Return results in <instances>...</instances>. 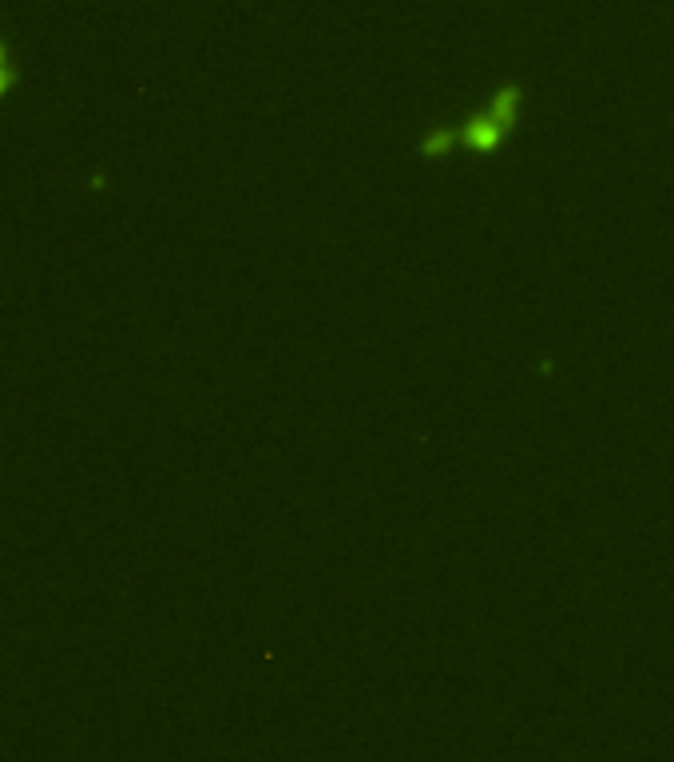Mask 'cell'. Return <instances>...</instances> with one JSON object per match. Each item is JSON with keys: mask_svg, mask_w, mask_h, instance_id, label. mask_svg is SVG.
<instances>
[{"mask_svg": "<svg viewBox=\"0 0 674 762\" xmlns=\"http://www.w3.org/2000/svg\"><path fill=\"white\" fill-rule=\"evenodd\" d=\"M5 84H8V68H5V48H0V92H5Z\"/></svg>", "mask_w": 674, "mask_h": 762, "instance_id": "1", "label": "cell"}]
</instances>
